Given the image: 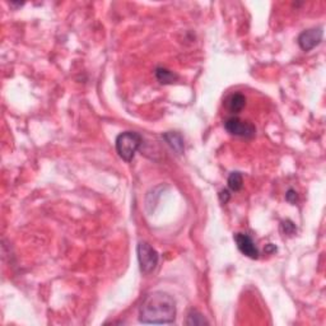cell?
Listing matches in <instances>:
<instances>
[{
    "label": "cell",
    "instance_id": "1",
    "mask_svg": "<svg viewBox=\"0 0 326 326\" xmlns=\"http://www.w3.org/2000/svg\"><path fill=\"white\" fill-rule=\"evenodd\" d=\"M176 318V302L164 292H153L144 298L139 310L143 324H172Z\"/></svg>",
    "mask_w": 326,
    "mask_h": 326
},
{
    "label": "cell",
    "instance_id": "3",
    "mask_svg": "<svg viewBox=\"0 0 326 326\" xmlns=\"http://www.w3.org/2000/svg\"><path fill=\"white\" fill-rule=\"evenodd\" d=\"M136 254H138V262L142 273H153L158 265V260H160L157 251L148 242H139L138 248H136Z\"/></svg>",
    "mask_w": 326,
    "mask_h": 326
},
{
    "label": "cell",
    "instance_id": "14",
    "mask_svg": "<svg viewBox=\"0 0 326 326\" xmlns=\"http://www.w3.org/2000/svg\"><path fill=\"white\" fill-rule=\"evenodd\" d=\"M230 192H227V190H223V192H220V202H222V204H226V202H228V200H230Z\"/></svg>",
    "mask_w": 326,
    "mask_h": 326
},
{
    "label": "cell",
    "instance_id": "10",
    "mask_svg": "<svg viewBox=\"0 0 326 326\" xmlns=\"http://www.w3.org/2000/svg\"><path fill=\"white\" fill-rule=\"evenodd\" d=\"M244 186V178H242V174L240 172H232L228 178V188L232 190V192H240Z\"/></svg>",
    "mask_w": 326,
    "mask_h": 326
},
{
    "label": "cell",
    "instance_id": "7",
    "mask_svg": "<svg viewBox=\"0 0 326 326\" xmlns=\"http://www.w3.org/2000/svg\"><path fill=\"white\" fill-rule=\"evenodd\" d=\"M163 139L167 142V144L174 149V152H178V154H182L184 150H185V144H184L182 136L178 132H166V134H163Z\"/></svg>",
    "mask_w": 326,
    "mask_h": 326
},
{
    "label": "cell",
    "instance_id": "9",
    "mask_svg": "<svg viewBox=\"0 0 326 326\" xmlns=\"http://www.w3.org/2000/svg\"><path fill=\"white\" fill-rule=\"evenodd\" d=\"M156 76L162 84H172L178 79V76L172 73L171 70H168V69H166V68H157L156 69Z\"/></svg>",
    "mask_w": 326,
    "mask_h": 326
},
{
    "label": "cell",
    "instance_id": "5",
    "mask_svg": "<svg viewBox=\"0 0 326 326\" xmlns=\"http://www.w3.org/2000/svg\"><path fill=\"white\" fill-rule=\"evenodd\" d=\"M322 28H311L298 36V45L304 51H310L322 41Z\"/></svg>",
    "mask_w": 326,
    "mask_h": 326
},
{
    "label": "cell",
    "instance_id": "12",
    "mask_svg": "<svg viewBox=\"0 0 326 326\" xmlns=\"http://www.w3.org/2000/svg\"><path fill=\"white\" fill-rule=\"evenodd\" d=\"M280 232L284 236H286V234H287V236H293V234L297 232V228H296L294 223L290 222V220H284L280 224Z\"/></svg>",
    "mask_w": 326,
    "mask_h": 326
},
{
    "label": "cell",
    "instance_id": "4",
    "mask_svg": "<svg viewBox=\"0 0 326 326\" xmlns=\"http://www.w3.org/2000/svg\"><path fill=\"white\" fill-rule=\"evenodd\" d=\"M224 128L230 134L241 136V138H252L256 132L255 125L251 124L250 121H244L236 116L227 118Z\"/></svg>",
    "mask_w": 326,
    "mask_h": 326
},
{
    "label": "cell",
    "instance_id": "8",
    "mask_svg": "<svg viewBox=\"0 0 326 326\" xmlns=\"http://www.w3.org/2000/svg\"><path fill=\"white\" fill-rule=\"evenodd\" d=\"M246 106V97L241 93H234L227 100V108L234 114H238Z\"/></svg>",
    "mask_w": 326,
    "mask_h": 326
},
{
    "label": "cell",
    "instance_id": "13",
    "mask_svg": "<svg viewBox=\"0 0 326 326\" xmlns=\"http://www.w3.org/2000/svg\"><path fill=\"white\" fill-rule=\"evenodd\" d=\"M286 200L288 202H290V204H296V202H297V192L293 188H290L287 194H286Z\"/></svg>",
    "mask_w": 326,
    "mask_h": 326
},
{
    "label": "cell",
    "instance_id": "11",
    "mask_svg": "<svg viewBox=\"0 0 326 326\" xmlns=\"http://www.w3.org/2000/svg\"><path fill=\"white\" fill-rule=\"evenodd\" d=\"M188 325H208V320L200 314V312L192 310L188 315V320H186Z\"/></svg>",
    "mask_w": 326,
    "mask_h": 326
},
{
    "label": "cell",
    "instance_id": "2",
    "mask_svg": "<svg viewBox=\"0 0 326 326\" xmlns=\"http://www.w3.org/2000/svg\"><path fill=\"white\" fill-rule=\"evenodd\" d=\"M142 144L140 134L135 132H121L116 138V150L125 162H132L135 153L139 149Z\"/></svg>",
    "mask_w": 326,
    "mask_h": 326
},
{
    "label": "cell",
    "instance_id": "6",
    "mask_svg": "<svg viewBox=\"0 0 326 326\" xmlns=\"http://www.w3.org/2000/svg\"><path fill=\"white\" fill-rule=\"evenodd\" d=\"M234 241H236L238 250L244 256H248L250 259H258L259 258V250H258L252 238L248 234H234Z\"/></svg>",
    "mask_w": 326,
    "mask_h": 326
}]
</instances>
